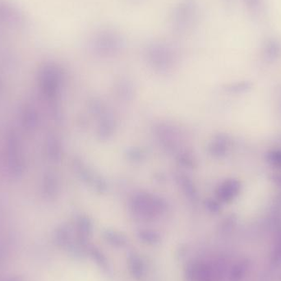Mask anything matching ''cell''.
I'll list each match as a JSON object with an SVG mask.
<instances>
[{
  "label": "cell",
  "instance_id": "cell-1",
  "mask_svg": "<svg viewBox=\"0 0 281 281\" xmlns=\"http://www.w3.org/2000/svg\"><path fill=\"white\" fill-rule=\"evenodd\" d=\"M202 9L198 0H178L172 9L169 25L177 36L189 35L200 22Z\"/></svg>",
  "mask_w": 281,
  "mask_h": 281
},
{
  "label": "cell",
  "instance_id": "cell-2",
  "mask_svg": "<svg viewBox=\"0 0 281 281\" xmlns=\"http://www.w3.org/2000/svg\"><path fill=\"white\" fill-rule=\"evenodd\" d=\"M126 40L123 33L118 29L104 27L90 34L88 48L101 58H112L119 55L125 48Z\"/></svg>",
  "mask_w": 281,
  "mask_h": 281
},
{
  "label": "cell",
  "instance_id": "cell-3",
  "mask_svg": "<svg viewBox=\"0 0 281 281\" xmlns=\"http://www.w3.org/2000/svg\"><path fill=\"white\" fill-rule=\"evenodd\" d=\"M144 57L150 67L156 72L168 73L178 63V52L170 42L156 39L146 44Z\"/></svg>",
  "mask_w": 281,
  "mask_h": 281
},
{
  "label": "cell",
  "instance_id": "cell-4",
  "mask_svg": "<svg viewBox=\"0 0 281 281\" xmlns=\"http://www.w3.org/2000/svg\"><path fill=\"white\" fill-rule=\"evenodd\" d=\"M264 53L270 59H275L281 55V41L275 38H270L264 44Z\"/></svg>",
  "mask_w": 281,
  "mask_h": 281
},
{
  "label": "cell",
  "instance_id": "cell-5",
  "mask_svg": "<svg viewBox=\"0 0 281 281\" xmlns=\"http://www.w3.org/2000/svg\"><path fill=\"white\" fill-rule=\"evenodd\" d=\"M244 7L248 13L254 16H258L263 12L264 0H243Z\"/></svg>",
  "mask_w": 281,
  "mask_h": 281
},
{
  "label": "cell",
  "instance_id": "cell-6",
  "mask_svg": "<svg viewBox=\"0 0 281 281\" xmlns=\"http://www.w3.org/2000/svg\"><path fill=\"white\" fill-rule=\"evenodd\" d=\"M246 270L247 265L245 266V264L244 263L239 264V265L235 267V270H233V277L235 278V280H240L242 276L244 275L245 271H246Z\"/></svg>",
  "mask_w": 281,
  "mask_h": 281
},
{
  "label": "cell",
  "instance_id": "cell-7",
  "mask_svg": "<svg viewBox=\"0 0 281 281\" xmlns=\"http://www.w3.org/2000/svg\"><path fill=\"white\" fill-rule=\"evenodd\" d=\"M224 4H226L228 5H233V2H235V0H222Z\"/></svg>",
  "mask_w": 281,
  "mask_h": 281
},
{
  "label": "cell",
  "instance_id": "cell-8",
  "mask_svg": "<svg viewBox=\"0 0 281 281\" xmlns=\"http://www.w3.org/2000/svg\"><path fill=\"white\" fill-rule=\"evenodd\" d=\"M130 1H132V2H139L140 0H130Z\"/></svg>",
  "mask_w": 281,
  "mask_h": 281
}]
</instances>
